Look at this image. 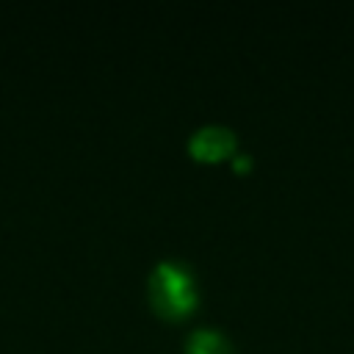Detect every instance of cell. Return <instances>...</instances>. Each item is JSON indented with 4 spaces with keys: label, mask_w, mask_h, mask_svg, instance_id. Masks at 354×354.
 I'll return each mask as SVG.
<instances>
[{
    "label": "cell",
    "mask_w": 354,
    "mask_h": 354,
    "mask_svg": "<svg viewBox=\"0 0 354 354\" xmlns=\"http://www.w3.org/2000/svg\"><path fill=\"white\" fill-rule=\"evenodd\" d=\"M149 299L160 315H185L196 304L194 274L180 263H158L149 274Z\"/></svg>",
    "instance_id": "1"
},
{
    "label": "cell",
    "mask_w": 354,
    "mask_h": 354,
    "mask_svg": "<svg viewBox=\"0 0 354 354\" xmlns=\"http://www.w3.org/2000/svg\"><path fill=\"white\" fill-rule=\"evenodd\" d=\"M188 147L196 158L216 160V158H224L235 149V133L230 127H221V124H207V127H199L191 136Z\"/></svg>",
    "instance_id": "2"
},
{
    "label": "cell",
    "mask_w": 354,
    "mask_h": 354,
    "mask_svg": "<svg viewBox=\"0 0 354 354\" xmlns=\"http://www.w3.org/2000/svg\"><path fill=\"white\" fill-rule=\"evenodd\" d=\"M188 354H232L230 340L218 329H196L185 343Z\"/></svg>",
    "instance_id": "3"
}]
</instances>
